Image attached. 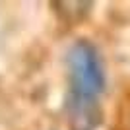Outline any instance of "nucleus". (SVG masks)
<instances>
[{
  "mask_svg": "<svg viewBox=\"0 0 130 130\" xmlns=\"http://www.w3.org/2000/svg\"><path fill=\"white\" fill-rule=\"evenodd\" d=\"M66 82L64 109L72 130H95L101 122L99 99L107 76L101 53L89 39H76L66 51Z\"/></svg>",
  "mask_w": 130,
  "mask_h": 130,
  "instance_id": "1",
  "label": "nucleus"
}]
</instances>
